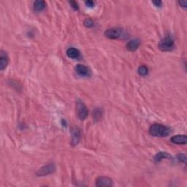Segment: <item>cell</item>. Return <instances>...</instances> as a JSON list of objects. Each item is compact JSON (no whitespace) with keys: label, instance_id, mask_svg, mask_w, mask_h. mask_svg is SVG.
Instances as JSON below:
<instances>
[{"label":"cell","instance_id":"cell-20","mask_svg":"<svg viewBox=\"0 0 187 187\" xmlns=\"http://www.w3.org/2000/svg\"><path fill=\"white\" fill-rule=\"evenodd\" d=\"M86 5L88 6L89 7H94V2L93 1H91V0H89V1L86 2Z\"/></svg>","mask_w":187,"mask_h":187},{"label":"cell","instance_id":"cell-8","mask_svg":"<svg viewBox=\"0 0 187 187\" xmlns=\"http://www.w3.org/2000/svg\"><path fill=\"white\" fill-rule=\"evenodd\" d=\"M9 63V57L6 52L1 51L0 53V69L1 70H4L7 67Z\"/></svg>","mask_w":187,"mask_h":187},{"label":"cell","instance_id":"cell-17","mask_svg":"<svg viewBox=\"0 0 187 187\" xmlns=\"http://www.w3.org/2000/svg\"><path fill=\"white\" fill-rule=\"evenodd\" d=\"M94 24V21L91 19H90V18H88V19H86L84 21V25L85 26H86V27L88 28L92 27Z\"/></svg>","mask_w":187,"mask_h":187},{"label":"cell","instance_id":"cell-16","mask_svg":"<svg viewBox=\"0 0 187 187\" xmlns=\"http://www.w3.org/2000/svg\"><path fill=\"white\" fill-rule=\"evenodd\" d=\"M93 116L94 118H95V119H99V118L102 117V111L99 109H96L94 110V111L93 113Z\"/></svg>","mask_w":187,"mask_h":187},{"label":"cell","instance_id":"cell-3","mask_svg":"<svg viewBox=\"0 0 187 187\" xmlns=\"http://www.w3.org/2000/svg\"><path fill=\"white\" fill-rule=\"evenodd\" d=\"M105 35L109 39H119L123 37L124 30L121 28H111L105 31Z\"/></svg>","mask_w":187,"mask_h":187},{"label":"cell","instance_id":"cell-22","mask_svg":"<svg viewBox=\"0 0 187 187\" xmlns=\"http://www.w3.org/2000/svg\"><path fill=\"white\" fill-rule=\"evenodd\" d=\"M152 3L155 6H157V7H160V6L162 5V2L159 1V0H157V1H153Z\"/></svg>","mask_w":187,"mask_h":187},{"label":"cell","instance_id":"cell-18","mask_svg":"<svg viewBox=\"0 0 187 187\" xmlns=\"http://www.w3.org/2000/svg\"><path fill=\"white\" fill-rule=\"evenodd\" d=\"M177 159L179 160V162H184V164L186 163V157L185 154H179L178 156Z\"/></svg>","mask_w":187,"mask_h":187},{"label":"cell","instance_id":"cell-15","mask_svg":"<svg viewBox=\"0 0 187 187\" xmlns=\"http://www.w3.org/2000/svg\"><path fill=\"white\" fill-rule=\"evenodd\" d=\"M138 73L141 76H145L148 73V69L146 66L142 65L138 68Z\"/></svg>","mask_w":187,"mask_h":187},{"label":"cell","instance_id":"cell-21","mask_svg":"<svg viewBox=\"0 0 187 187\" xmlns=\"http://www.w3.org/2000/svg\"><path fill=\"white\" fill-rule=\"evenodd\" d=\"M178 3H179V5L181 6V7H185V8L186 7L187 2H186V1H185V0H181V1H179L178 2Z\"/></svg>","mask_w":187,"mask_h":187},{"label":"cell","instance_id":"cell-11","mask_svg":"<svg viewBox=\"0 0 187 187\" xmlns=\"http://www.w3.org/2000/svg\"><path fill=\"white\" fill-rule=\"evenodd\" d=\"M66 55L71 59H78L80 57V52H79L78 49L75 48H70L66 51Z\"/></svg>","mask_w":187,"mask_h":187},{"label":"cell","instance_id":"cell-12","mask_svg":"<svg viewBox=\"0 0 187 187\" xmlns=\"http://www.w3.org/2000/svg\"><path fill=\"white\" fill-rule=\"evenodd\" d=\"M72 145H75L78 144L80 141V132L77 128H75L72 131Z\"/></svg>","mask_w":187,"mask_h":187},{"label":"cell","instance_id":"cell-5","mask_svg":"<svg viewBox=\"0 0 187 187\" xmlns=\"http://www.w3.org/2000/svg\"><path fill=\"white\" fill-rule=\"evenodd\" d=\"M56 170V166L54 164H49L48 165L43 166L37 172V175L38 176H45L49 174L53 173Z\"/></svg>","mask_w":187,"mask_h":187},{"label":"cell","instance_id":"cell-14","mask_svg":"<svg viewBox=\"0 0 187 187\" xmlns=\"http://www.w3.org/2000/svg\"><path fill=\"white\" fill-rule=\"evenodd\" d=\"M170 155L168 154L167 152H159V153H157L156 155V157L154 158L155 162H159L161 160H162L164 159H170Z\"/></svg>","mask_w":187,"mask_h":187},{"label":"cell","instance_id":"cell-1","mask_svg":"<svg viewBox=\"0 0 187 187\" xmlns=\"http://www.w3.org/2000/svg\"><path fill=\"white\" fill-rule=\"evenodd\" d=\"M149 133L152 136L163 138L167 137L171 133V130L167 126H164L162 124H153L149 129Z\"/></svg>","mask_w":187,"mask_h":187},{"label":"cell","instance_id":"cell-9","mask_svg":"<svg viewBox=\"0 0 187 187\" xmlns=\"http://www.w3.org/2000/svg\"><path fill=\"white\" fill-rule=\"evenodd\" d=\"M170 140H171L172 143H175V144L184 145L187 142V138L186 135H178L172 137Z\"/></svg>","mask_w":187,"mask_h":187},{"label":"cell","instance_id":"cell-2","mask_svg":"<svg viewBox=\"0 0 187 187\" xmlns=\"http://www.w3.org/2000/svg\"><path fill=\"white\" fill-rule=\"evenodd\" d=\"M175 44L174 40L170 36H167L160 41L159 47L162 51H171L173 50Z\"/></svg>","mask_w":187,"mask_h":187},{"label":"cell","instance_id":"cell-7","mask_svg":"<svg viewBox=\"0 0 187 187\" xmlns=\"http://www.w3.org/2000/svg\"><path fill=\"white\" fill-rule=\"evenodd\" d=\"M97 186H113V180L108 177H99L96 180Z\"/></svg>","mask_w":187,"mask_h":187},{"label":"cell","instance_id":"cell-6","mask_svg":"<svg viewBox=\"0 0 187 187\" xmlns=\"http://www.w3.org/2000/svg\"><path fill=\"white\" fill-rule=\"evenodd\" d=\"M75 71L80 76L88 77L91 75L90 69L83 64H78L75 67Z\"/></svg>","mask_w":187,"mask_h":187},{"label":"cell","instance_id":"cell-4","mask_svg":"<svg viewBox=\"0 0 187 187\" xmlns=\"http://www.w3.org/2000/svg\"><path fill=\"white\" fill-rule=\"evenodd\" d=\"M77 113L80 120L86 119L88 116V109H87L86 105L80 100H78L77 103Z\"/></svg>","mask_w":187,"mask_h":187},{"label":"cell","instance_id":"cell-13","mask_svg":"<svg viewBox=\"0 0 187 187\" xmlns=\"http://www.w3.org/2000/svg\"><path fill=\"white\" fill-rule=\"evenodd\" d=\"M46 7V3L45 1H42V0H39V1H36L34 3V6H33V9L34 11L36 12H41L45 9Z\"/></svg>","mask_w":187,"mask_h":187},{"label":"cell","instance_id":"cell-19","mask_svg":"<svg viewBox=\"0 0 187 187\" xmlns=\"http://www.w3.org/2000/svg\"><path fill=\"white\" fill-rule=\"evenodd\" d=\"M70 4L71 5L72 7L74 8V10H78V3H77L76 2L71 1V2H70Z\"/></svg>","mask_w":187,"mask_h":187},{"label":"cell","instance_id":"cell-10","mask_svg":"<svg viewBox=\"0 0 187 187\" xmlns=\"http://www.w3.org/2000/svg\"><path fill=\"white\" fill-rule=\"evenodd\" d=\"M140 45V40L138 39H134L130 40V42H128L126 44V48L129 51H135L138 48V47Z\"/></svg>","mask_w":187,"mask_h":187}]
</instances>
